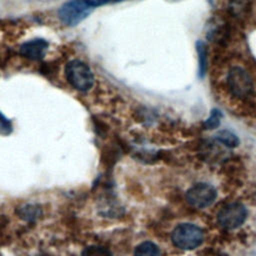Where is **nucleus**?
<instances>
[{"mask_svg": "<svg viewBox=\"0 0 256 256\" xmlns=\"http://www.w3.org/2000/svg\"><path fill=\"white\" fill-rule=\"evenodd\" d=\"M69 84L79 91H88L94 84V75L90 67L80 60H72L65 67Z\"/></svg>", "mask_w": 256, "mask_h": 256, "instance_id": "1", "label": "nucleus"}, {"mask_svg": "<svg viewBox=\"0 0 256 256\" xmlns=\"http://www.w3.org/2000/svg\"><path fill=\"white\" fill-rule=\"evenodd\" d=\"M171 239L176 247L183 250H191L202 243L203 233L202 230L194 224L181 223L174 228Z\"/></svg>", "mask_w": 256, "mask_h": 256, "instance_id": "2", "label": "nucleus"}, {"mask_svg": "<svg viewBox=\"0 0 256 256\" xmlns=\"http://www.w3.org/2000/svg\"><path fill=\"white\" fill-rule=\"evenodd\" d=\"M92 12L83 0H70L65 2L58 10L59 19L67 26H75L83 21Z\"/></svg>", "mask_w": 256, "mask_h": 256, "instance_id": "3", "label": "nucleus"}, {"mask_svg": "<svg viewBox=\"0 0 256 256\" xmlns=\"http://www.w3.org/2000/svg\"><path fill=\"white\" fill-rule=\"evenodd\" d=\"M227 86L231 94L238 98L247 97L253 89V83L249 74L241 67H233L229 70Z\"/></svg>", "mask_w": 256, "mask_h": 256, "instance_id": "4", "label": "nucleus"}, {"mask_svg": "<svg viewBox=\"0 0 256 256\" xmlns=\"http://www.w3.org/2000/svg\"><path fill=\"white\" fill-rule=\"evenodd\" d=\"M217 196L215 188L207 183H197L190 187L186 193L187 202L196 208L210 206Z\"/></svg>", "mask_w": 256, "mask_h": 256, "instance_id": "5", "label": "nucleus"}, {"mask_svg": "<svg viewBox=\"0 0 256 256\" xmlns=\"http://www.w3.org/2000/svg\"><path fill=\"white\" fill-rule=\"evenodd\" d=\"M246 217L247 210L242 204L230 203L218 213V222L226 229H235L243 224Z\"/></svg>", "mask_w": 256, "mask_h": 256, "instance_id": "6", "label": "nucleus"}, {"mask_svg": "<svg viewBox=\"0 0 256 256\" xmlns=\"http://www.w3.org/2000/svg\"><path fill=\"white\" fill-rule=\"evenodd\" d=\"M48 49V42L44 39L37 38L23 43L20 48V54L30 60H41L44 58Z\"/></svg>", "mask_w": 256, "mask_h": 256, "instance_id": "7", "label": "nucleus"}, {"mask_svg": "<svg viewBox=\"0 0 256 256\" xmlns=\"http://www.w3.org/2000/svg\"><path fill=\"white\" fill-rule=\"evenodd\" d=\"M196 51L198 55V75L200 78H204L207 71L208 66V52H207V46L205 42L198 40L196 42Z\"/></svg>", "mask_w": 256, "mask_h": 256, "instance_id": "8", "label": "nucleus"}, {"mask_svg": "<svg viewBox=\"0 0 256 256\" xmlns=\"http://www.w3.org/2000/svg\"><path fill=\"white\" fill-rule=\"evenodd\" d=\"M160 254L159 247L151 241L140 243L134 250V256H160Z\"/></svg>", "mask_w": 256, "mask_h": 256, "instance_id": "9", "label": "nucleus"}, {"mask_svg": "<svg viewBox=\"0 0 256 256\" xmlns=\"http://www.w3.org/2000/svg\"><path fill=\"white\" fill-rule=\"evenodd\" d=\"M216 139L218 141H220L222 144H224L225 146L230 147V148L236 147L239 144V140H238L237 136L228 130L219 131L216 134Z\"/></svg>", "mask_w": 256, "mask_h": 256, "instance_id": "10", "label": "nucleus"}, {"mask_svg": "<svg viewBox=\"0 0 256 256\" xmlns=\"http://www.w3.org/2000/svg\"><path fill=\"white\" fill-rule=\"evenodd\" d=\"M82 256H111V254L104 247L89 246L82 251Z\"/></svg>", "mask_w": 256, "mask_h": 256, "instance_id": "11", "label": "nucleus"}, {"mask_svg": "<svg viewBox=\"0 0 256 256\" xmlns=\"http://www.w3.org/2000/svg\"><path fill=\"white\" fill-rule=\"evenodd\" d=\"M221 113L219 110H212L210 117L204 122V126L206 129H215L219 126L220 124V119H221Z\"/></svg>", "mask_w": 256, "mask_h": 256, "instance_id": "12", "label": "nucleus"}, {"mask_svg": "<svg viewBox=\"0 0 256 256\" xmlns=\"http://www.w3.org/2000/svg\"><path fill=\"white\" fill-rule=\"evenodd\" d=\"M89 7H97L108 3L110 0H83Z\"/></svg>", "mask_w": 256, "mask_h": 256, "instance_id": "13", "label": "nucleus"}]
</instances>
